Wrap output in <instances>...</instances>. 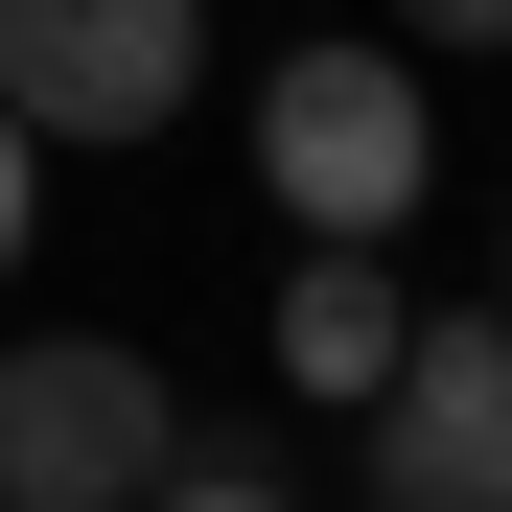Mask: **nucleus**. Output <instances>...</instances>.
I'll use <instances>...</instances> for the list:
<instances>
[{
  "label": "nucleus",
  "mask_w": 512,
  "mask_h": 512,
  "mask_svg": "<svg viewBox=\"0 0 512 512\" xmlns=\"http://www.w3.org/2000/svg\"><path fill=\"white\" fill-rule=\"evenodd\" d=\"M396 47H489L512 70V0H396Z\"/></svg>",
  "instance_id": "obj_8"
},
{
  "label": "nucleus",
  "mask_w": 512,
  "mask_h": 512,
  "mask_svg": "<svg viewBox=\"0 0 512 512\" xmlns=\"http://www.w3.org/2000/svg\"><path fill=\"white\" fill-rule=\"evenodd\" d=\"M489 303H512V256H489Z\"/></svg>",
  "instance_id": "obj_10"
},
{
  "label": "nucleus",
  "mask_w": 512,
  "mask_h": 512,
  "mask_svg": "<svg viewBox=\"0 0 512 512\" xmlns=\"http://www.w3.org/2000/svg\"><path fill=\"white\" fill-rule=\"evenodd\" d=\"M24 233H47V140L0 117V280H24Z\"/></svg>",
  "instance_id": "obj_7"
},
{
  "label": "nucleus",
  "mask_w": 512,
  "mask_h": 512,
  "mask_svg": "<svg viewBox=\"0 0 512 512\" xmlns=\"http://www.w3.org/2000/svg\"><path fill=\"white\" fill-rule=\"evenodd\" d=\"M373 256H396V233H303V256H280V396H373V373H396L419 303L373 280Z\"/></svg>",
  "instance_id": "obj_5"
},
{
  "label": "nucleus",
  "mask_w": 512,
  "mask_h": 512,
  "mask_svg": "<svg viewBox=\"0 0 512 512\" xmlns=\"http://www.w3.org/2000/svg\"><path fill=\"white\" fill-rule=\"evenodd\" d=\"M140 489H163V512H256V489H280V443H256V419H163Z\"/></svg>",
  "instance_id": "obj_6"
},
{
  "label": "nucleus",
  "mask_w": 512,
  "mask_h": 512,
  "mask_svg": "<svg viewBox=\"0 0 512 512\" xmlns=\"http://www.w3.org/2000/svg\"><path fill=\"white\" fill-rule=\"evenodd\" d=\"M489 512H512V419H489Z\"/></svg>",
  "instance_id": "obj_9"
},
{
  "label": "nucleus",
  "mask_w": 512,
  "mask_h": 512,
  "mask_svg": "<svg viewBox=\"0 0 512 512\" xmlns=\"http://www.w3.org/2000/svg\"><path fill=\"white\" fill-rule=\"evenodd\" d=\"M256 187H280L303 233H396L419 187H443V94H419L396 24H326L256 70Z\"/></svg>",
  "instance_id": "obj_1"
},
{
  "label": "nucleus",
  "mask_w": 512,
  "mask_h": 512,
  "mask_svg": "<svg viewBox=\"0 0 512 512\" xmlns=\"http://www.w3.org/2000/svg\"><path fill=\"white\" fill-rule=\"evenodd\" d=\"M140 466H163V350L117 326L0 350V512H140Z\"/></svg>",
  "instance_id": "obj_3"
},
{
  "label": "nucleus",
  "mask_w": 512,
  "mask_h": 512,
  "mask_svg": "<svg viewBox=\"0 0 512 512\" xmlns=\"http://www.w3.org/2000/svg\"><path fill=\"white\" fill-rule=\"evenodd\" d=\"M489 419H512V303H443V326H396V373L350 396V466L396 512H489Z\"/></svg>",
  "instance_id": "obj_4"
},
{
  "label": "nucleus",
  "mask_w": 512,
  "mask_h": 512,
  "mask_svg": "<svg viewBox=\"0 0 512 512\" xmlns=\"http://www.w3.org/2000/svg\"><path fill=\"white\" fill-rule=\"evenodd\" d=\"M210 94V0H0V117L24 140H163Z\"/></svg>",
  "instance_id": "obj_2"
}]
</instances>
